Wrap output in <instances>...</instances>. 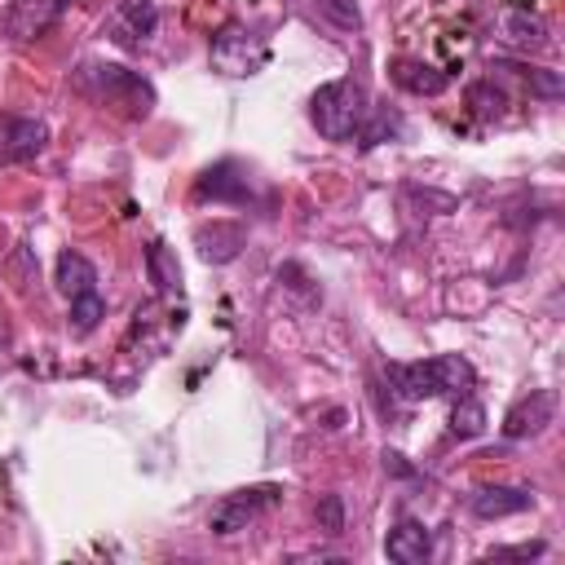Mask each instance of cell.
<instances>
[{"label": "cell", "mask_w": 565, "mask_h": 565, "mask_svg": "<svg viewBox=\"0 0 565 565\" xmlns=\"http://www.w3.org/2000/svg\"><path fill=\"white\" fill-rule=\"evenodd\" d=\"M309 119L318 128V137L327 141H349L366 128L371 119V93L358 79H331L309 97Z\"/></svg>", "instance_id": "obj_1"}, {"label": "cell", "mask_w": 565, "mask_h": 565, "mask_svg": "<svg viewBox=\"0 0 565 565\" xmlns=\"http://www.w3.org/2000/svg\"><path fill=\"white\" fill-rule=\"evenodd\" d=\"M388 380L402 402H428V397H446V393H468L477 375L459 353H437L428 362H393Z\"/></svg>", "instance_id": "obj_2"}, {"label": "cell", "mask_w": 565, "mask_h": 565, "mask_svg": "<svg viewBox=\"0 0 565 565\" xmlns=\"http://www.w3.org/2000/svg\"><path fill=\"white\" fill-rule=\"evenodd\" d=\"M84 88L88 93H97L102 102H110V106H119L124 115H132V119H146L150 115V106H154V88L137 75V71H128V66H115V62H93V66H84Z\"/></svg>", "instance_id": "obj_3"}, {"label": "cell", "mask_w": 565, "mask_h": 565, "mask_svg": "<svg viewBox=\"0 0 565 565\" xmlns=\"http://www.w3.org/2000/svg\"><path fill=\"white\" fill-rule=\"evenodd\" d=\"M282 499V490L278 486H252V490H234V494H225L212 512H207V530L216 534V539H230V534H243V530H252L274 503Z\"/></svg>", "instance_id": "obj_4"}, {"label": "cell", "mask_w": 565, "mask_h": 565, "mask_svg": "<svg viewBox=\"0 0 565 565\" xmlns=\"http://www.w3.org/2000/svg\"><path fill=\"white\" fill-rule=\"evenodd\" d=\"M212 66H216L221 75H230V79L256 75V71L265 66V44H260L252 31H243L238 22H230V26H221V31L212 35Z\"/></svg>", "instance_id": "obj_5"}, {"label": "cell", "mask_w": 565, "mask_h": 565, "mask_svg": "<svg viewBox=\"0 0 565 565\" xmlns=\"http://www.w3.org/2000/svg\"><path fill=\"white\" fill-rule=\"evenodd\" d=\"M57 13H62V0H9L0 13V31L13 44H31L57 22Z\"/></svg>", "instance_id": "obj_6"}, {"label": "cell", "mask_w": 565, "mask_h": 565, "mask_svg": "<svg viewBox=\"0 0 565 565\" xmlns=\"http://www.w3.org/2000/svg\"><path fill=\"white\" fill-rule=\"evenodd\" d=\"M552 419H556V393H552V388H530L521 402L508 406V415H503V437H512V441L539 437Z\"/></svg>", "instance_id": "obj_7"}, {"label": "cell", "mask_w": 565, "mask_h": 565, "mask_svg": "<svg viewBox=\"0 0 565 565\" xmlns=\"http://www.w3.org/2000/svg\"><path fill=\"white\" fill-rule=\"evenodd\" d=\"M49 146V124L31 115H0V159L26 163Z\"/></svg>", "instance_id": "obj_8"}, {"label": "cell", "mask_w": 565, "mask_h": 565, "mask_svg": "<svg viewBox=\"0 0 565 565\" xmlns=\"http://www.w3.org/2000/svg\"><path fill=\"white\" fill-rule=\"evenodd\" d=\"M106 31L119 44L137 49V44H146L159 31V4L154 0H119L115 13H110V22H106Z\"/></svg>", "instance_id": "obj_9"}, {"label": "cell", "mask_w": 565, "mask_h": 565, "mask_svg": "<svg viewBox=\"0 0 565 565\" xmlns=\"http://www.w3.org/2000/svg\"><path fill=\"white\" fill-rule=\"evenodd\" d=\"M194 247H199V256L207 265H230L247 247V230L238 221H212V225L194 230Z\"/></svg>", "instance_id": "obj_10"}, {"label": "cell", "mask_w": 565, "mask_h": 565, "mask_svg": "<svg viewBox=\"0 0 565 565\" xmlns=\"http://www.w3.org/2000/svg\"><path fill=\"white\" fill-rule=\"evenodd\" d=\"M468 508H472V516H481V521H503V516L530 512V508H534V494L521 490V486H481V490L468 494Z\"/></svg>", "instance_id": "obj_11"}, {"label": "cell", "mask_w": 565, "mask_h": 565, "mask_svg": "<svg viewBox=\"0 0 565 565\" xmlns=\"http://www.w3.org/2000/svg\"><path fill=\"white\" fill-rule=\"evenodd\" d=\"M194 194L199 199H216V203H243L247 194H252V177H247V168H238V163H212L203 177H199V185H194Z\"/></svg>", "instance_id": "obj_12"}, {"label": "cell", "mask_w": 565, "mask_h": 565, "mask_svg": "<svg viewBox=\"0 0 565 565\" xmlns=\"http://www.w3.org/2000/svg\"><path fill=\"white\" fill-rule=\"evenodd\" d=\"M384 556L388 561H397V565H424L428 556H433V534H428V525L424 521H397L393 530H388V539H384Z\"/></svg>", "instance_id": "obj_13"}, {"label": "cell", "mask_w": 565, "mask_h": 565, "mask_svg": "<svg viewBox=\"0 0 565 565\" xmlns=\"http://www.w3.org/2000/svg\"><path fill=\"white\" fill-rule=\"evenodd\" d=\"M499 35H503L512 49H521V53H543V49L552 44L547 22H543L539 13H530V9H508V13L499 18Z\"/></svg>", "instance_id": "obj_14"}, {"label": "cell", "mask_w": 565, "mask_h": 565, "mask_svg": "<svg viewBox=\"0 0 565 565\" xmlns=\"http://www.w3.org/2000/svg\"><path fill=\"white\" fill-rule=\"evenodd\" d=\"M393 84L406 88V93H415V97H437V93H446L450 75H446L441 66H433V62L397 57V62H393Z\"/></svg>", "instance_id": "obj_15"}, {"label": "cell", "mask_w": 565, "mask_h": 565, "mask_svg": "<svg viewBox=\"0 0 565 565\" xmlns=\"http://www.w3.org/2000/svg\"><path fill=\"white\" fill-rule=\"evenodd\" d=\"M146 278H150V287H154V296H163V300L181 296V265H177V252H172L168 243H159V238L146 247Z\"/></svg>", "instance_id": "obj_16"}, {"label": "cell", "mask_w": 565, "mask_h": 565, "mask_svg": "<svg viewBox=\"0 0 565 565\" xmlns=\"http://www.w3.org/2000/svg\"><path fill=\"white\" fill-rule=\"evenodd\" d=\"M53 282H57V291H62L66 300H75V296H84V291H97V269H93V260H88L84 252H62Z\"/></svg>", "instance_id": "obj_17"}, {"label": "cell", "mask_w": 565, "mask_h": 565, "mask_svg": "<svg viewBox=\"0 0 565 565\" xmlns=\"http://www.w3.org/2000/svg\"><path fill=\"white\" fill-rule=\"evenodd\" d=\"M309 9L331 31H362V4L358 0H309Z\"/></svg>", "instance_id": "obj_18"}, {"label": "cell", "mask_w": 565, "mask_h": 565, "mask_svg": "<svg viewBox=\"0 0 565 565\" xmlns=\"http://www.w3.org/2000/svg\"><path fill=\"white\" fill-rule=\"evenodd\" d=\"M468 106H472L477 119H503L508 93L494 88V79H477V84H468Z\"/></svg>", "instance_id": "obj_19"}, {"label": "cell", "mask_w": 565, "mask_h": 565, "mask_svg": "<svg viewBox=\"0 0 565 565\" xmlns=\"http://www.w3.org/2000/svg\"><path fill=\"white\" fill-rule=\"evenodd\" d=\"M102 318H106V300H102V291H84V296L71 300V331H75V335L97 331Z\"/></svg>", "instance_id": "obj_20"}, {"label": "cell", "mask_w": 565, "mask_h": 565, "mask_svg": "<svg viewBox=\"0 0 565 565\" xmlns=\"http://www.w3.org/2000/svg\"><path fill=\"white\" fill-rule=\"evenodd\" d=\"M481 428H486V406H481L477 397L459 393V402H455V411H450V433H455V437H477Z\"/></svg>", "instance_id": "obj_21"}, {"label": "cell", "mask_w": 565, "mask_h": 565, "mask_svg": "<svg viewBox=\"0 0 565 565\" xmlns=\"http://www.w3.org/2000/svg\"><path fill=\"white\" fill-rule=\"evenodd\" d=\"M512 71H521V79H525V88L534 93V97H543V102H556L561 93H565V84H561V75L556 71H543V66H512Z\"/></svg>", "instance_id": "obj_22"}, {"label": "cell", "mask_w": 565, "mask_h": 565, "mask_svg": "<svg viewBox=\"0 0 565 565\" xmlns=\"http://www.w3.org/2000/svg\"><path fill=\"white\" fill-rule=\"evenodd\" d=\"M313 521H318V530L322 534H344V503H340V494H322L318 499V508H313Z\"/></svg>", "instance_id": "obj_23"}, {"label": "cell", "mask_w": 565, "mask_h": 565, "mask_svg": "<svg viewBox=\"0 0 565 565\" xmlns=\"http://www.w3.org/2000/svg\"><path fill=\"white\" fill-rule=\"evenodd\" d=\"M547 547L543 543H521V547H499V552H490V556H499V561H534V556H543Z\"/></svg>", "instance_id": "obj_24"}, {"label": "cell", "mask_w": 565, "mask_h": 565, "mask_svg": "<svg viewBox=\"0 0 565 565\" xmlns=\"http://www.w3.org/2000/svg\"><path fill=\"white\" fill-rule=\"evenodd\" d=\"M4 340H9V327H4V318H0V344H4Z\"/></svg>", "instance_id": "obj_25"}]
</instances>
